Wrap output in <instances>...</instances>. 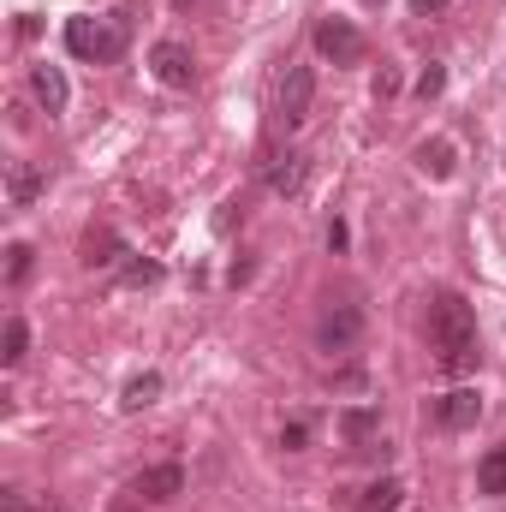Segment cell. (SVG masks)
Instances as JSON below:
<instances>
[{"mask_svg":"<svg viewBox=\"0 0 506 512\" xmlns=\"http://www.w3.org/2000/svg\"><path fill=\"white\" fill-rule=\"evenodd\" d=\"M173 6H191V0H173Z\"/></svg>","mask_w":506,"mask_h":512,"instance_id":"24","label":"cell"},{"mask_svg":"<svg viewBox=\"0 0 506 512\" xmlns=\"http://www.w3.org/2000/svg\"><path fill=\"white\" fill-rule=\"evenodd\" d=\"M24 352H30V328H24V316H6V328H0V364L12 370V364H24Z\"/></svg>","mask_w":506,"mask_h":512,"instance_id":"17","label":"cell"},{"mask_svg":"<svg viewBox=\"0 0 506 512\" xmlns=\"http://www.w3.org/2000/svg\"><path fill=\"white\" fill-rule=\"evenodd\" d=\"M126 245H120V233L114 227H96L90 239H84V268H108V262H120Z\"/></svg>","mask_w":506,"mask_h":512,"instance_id":"14","label":"cell"},{"mask_svg":"<svg viewBox=\"0 0 506 512\" xmlns=\"http://www.w3.org/2000/svg\"><path fill=\"white\" fill-rule=\"evenodd\" d=\"M30 245H12V251H6V280H24V274H30Z\"/></svg>","mask_w":506,"mask_h":512,"instance_id":"19","label":"cell"},{"mask_svg":"<svg viewBox=\"0 0 506 512\" xmlns=\"http://www.w3.org/2000/svg\"><path fill=\"white\" fill-rule=\"evenodd\" d=\"M262 179H268V191H274V197H298V191H304V155H298V149L274 155Z\"/></svg>","mask_w":506,"mask_h":512,"instance_id":"10","label":"cell"},{"mask_svg":"<svg viewBox=\"0 0 506 512\" xmlns=\"http://www.w3.org/2000/svg\"><path fill=\"white\" fill-rule=\"evenodd\" d=\"M304 441H310V423H304V417H292V423L280 429V447H286V453H298Z\"/></svg>","mask_w":506,"mask_h":512,"instance_id":"21","label":"cell"},{"mask_svg":"<svg viewBox=\"0 0 506 512\" xmlns=\"http://www.w3.org/2000/svg\"><path fill=\"white\" fill-rule=\"evenodd\" d=\"M185 489V471L179 465H149L137 483H131V495H143V501H173Z\"/></svg>","mask_w":506,"mask_h":512,"instance_id":"11","label":"cell"},{"mask_svg":"<svg viewBox=\"0 0 506 512\" xmlns=\"http://www.w3.org/2000/svg\"><path fill=\"white\" fill-rule=\"evenodd\" d=\"M358 334H364V310H358V304H346V298H340V304H328V310H322V322H316V346H322V352H334V358H340V352H352V346H358Z\"/></svg>","mask_w":506,"mask_h":512,"instance_id":"4","label":"cell"},{"mask_svg":"<svg viewBox=\"0 0 506 512\" xmlns=\"http://www.w3.org/2000/svg\"><path fill=\"white\" fill-rule=\"evenodd\" d=\"M340 435H346L352 453H376L381 447V405H352L340 417Z\"/></svg>","mask_w":506,"mask_h":512,"instance_id":"8","label":"cell"},{"mask_svg":"<svg viewBox=\"0 0 506 512\" xmlns=\"http://www.w3.org/2000/svg\"><path fill=\"white\" fill-rule=\"evenodd\" d=\"M405 501V483L399 477H381V483H370L364 495H358V512H393Z\"/></svg>","mask_w":506,"mask_h":512,"instance_id":"16","label":"cell"},{"mask_svg":"<svg viewBox=\"0 0 506 512\" xmlns=\"http://www.w3.org/2000/svg\"><path fill=\"white\" fill-rule=\"evenodd\" d=\"M429 346H435L441 376L477 370V316H471V304L459 292H435L429 298Z\"/></svg>","mask_w":506,"mask_h":512,"instance_id":"1","label":"cell"},{"mask_svg":"<svg viewBox=\"0 0 506 512\" xmlns=\"http://www.w3.org/2000/svg\"><path fill=\"white\" fill-rule=\"evenodd\" d=\"M310 102H316V72L310 66H286V78H280V126H304Z\"/></svg>","mask_w":506,"mask_h":512,"instance_id":"6","label":"cell"},{"mask_svg":"<svg viewBox=\"0 0 506 512\" xmlns=\"http://www.w3.org/2000/svg\"><path fill=\"white\" fill-rule=\"evenodd\" d=\"M30 90H36V102H42L48 114H66V96H72V90H66V72H60V66H36V72H30Z\"/></svg>","mask_w":506,"mask_h":512,"instance_id":"12","label":"cell"},{"mask_svg":"<svg viewBox=\"0 0 506 512\" xmlns=\"http://www.w3.org/2000/svg\"><path fill=\"white\" fill-rule=\"evenodd\" d=\"M316 54L334 60V66H358V60L370 54V42H364V30H358L352 18H322V24H316Z\"/></svg>","mask_w":506,"mask_h":512,"instance_id":"3","label":"cell"},{"mask_svg":"<svg viewBox=\"0 0 506 512\" xmlns=\"http://www.w3.org/2000/svg\"><path fill=\"white\" fill-rule=\"evenodd\" d=\"M411 6H417V12H441L447 0H411Z\"/></svg>","mask_w":506,"mask_h":512,"instance_id":"23","label":"cell"},{"mask_svg":"<svg viewBox=\"0 0 506 512\" xmlns=\"http://www.w3.org/2000/svg\"><path fill=\"white\" fill-rule=\"evenodd\" d=\"M155 393H161V376H155V370H143V376H131V382H126L120 405H126V411H143V405H155Z\"/></svg>","mask_w":506,"mask_h":512,"instance_id":"18","label":"cell"},{"mask_svg":"<svg viewBox=\"0 0 506 512\" xmlns=\"http://www.w3.org/2000/svg\"><path fill=\"white\" fill-rule=\"evenodd\" d=\"M441 90H447V72H441V66H423V78H417V96L429 102V96H441Z\"/></svg>","mask_w":506,"mask_h":512,"instance_id":"20","label":"cell"},{"mask_svg":"<svg viewBox=\"0 0 506 512\" xmlns=\"http://www.w3.org/2000/svg\"><path fill=\"white\" fill-rule=\"evenodd\" d=\"M66 48L90 66H108L126 48V18H114V24L108 18H66Z\"/></svg>","mask_w":506,"mask_h":512,"instance_id":"2","label":"cell"},{"mask_svg":"<svg viewBox=\"0 0 506 512\" xmlns=\"http://www.w3.org/2000/svg\"><path fill=\"white\" fill-rule=\"evenodd\" d=\"M477 489H483V495H506V441L477 459Z\"/></svg>","mask_w":506,"mask_h":512,"instance_id":"15","label":"cell"},{"mask_svg":"<svg viewBox=\"0 0 506 512\" xmlns=\"http://www.w3.org/2000/svg\"><path fill=\"white\" fill-rule=\"evenodd\" d=\"M149 72H155L167 90H191V84H197V60H191L185 42H155V48H149Z\"/></svg>","mask_w":506,"mask_h":512,"instance_id":"5","label":"cell"},{"mask_svg":"<svg viewBox=\"0 0 506 512\" xmlns=\"http://www.w3.org/2000/svg\"><path fill=\"white\" fill-rule=\"evenodd\" d=\"M42 191H48V173H42L36 161H12V173H6V203H12V209H30Z\"/></svg>","mask_w":506,"mask_h":512,"instance_id":"9","label":"cell"},{"mask_svg":"<svg viewBox=\"0 0 506 512\" xmlns=\"http://www.w3.org/2000/svg\"><path fill=\"white\" fill-rule=\"evenodd\" d=\"M126 280H131V286H155V280H161V268H155V262H131Z\"/></svg>","mask_w":506,"mask_h":512,"instance_id":"22","label":"cell"},{"mask_svg":"<svg viewBox=\"0 0 506 512\" xmlns=\"http://www.w3.org/2000/svg\"><path fill=\"white\" fill-rule=\"evenodd\" d=\"M417 167H423L429 179H453V167H459V149H453L447 137H429V143H417Z\"/></svg>","mask_w":506,"mask_h":512,"instance_id":"13","label":"cell"},{"mask_svg":"<svg viewBox=\"0 0 506 512\" xmlns=\"http://www.w3.org/2000/svg\"><path fill=\"white\" fill-rule=\"evenodd\" d=\"M477 417H483V393L477 387H453V393L435 399V423L441 429H471Z\"/></svg>","mask_w":506,"mask_h":512,"instance_id":"7","label":"cell"}]
</instances>
